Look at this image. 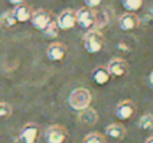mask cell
<instances>
[{
  "label": "cell",
  "mask_w": 153,
  "mask_h": 143,
  "mask_svg": "<svg viewBox=\"0 0 153 143\" xmlns=\"http://www.w3.org/2000/svg\"><path fill=\"white\" fill-rule=\"evenodd\" d=\"M136 110L137 107L132 99H124L116 106V117L118 120H128L136 114Z\"/></svg>",
  "instance_id": "5b68a950"
},
{
  "label": "cell",
  "mask_w": 153,
  "mask_h": 143,
  "mask_svg": "<svg viewBox=\"0 0 153 143\" xmlns=\"http://www.w3.org/2000/svg\"><path fill=\"white\" fill-rule=\"evenodd\" d=\"M39 136V126L36 123H27L22 127L16 143H35Z\"/></svg>",
  "instance_id": "8992f818"
},
{
  "label": "cell",
  "mask_w": 153,
  "mask_h": 143,
  "mask_svg": "<svg viewBox=\"0 0 153 143\" xmlns=\"http://www.w3.org/2000/svg\"><path fill=\"white\" fill-rule=\"evenodd\" d=\"M148 12H149V16H153V4L148 8Z\"/></svg>",
  "instance_id": "cb8c5ba5"
},
{
  "label": "cell",
  "mask_w": 153,
  "mask_h": 143,
  "mask_svg": "<svg viewBox=\"0 0 153 143\" xmlns=\"http://www.w3.org/2000/svg\"><path fill=\"white\" fill-rule=\"evenodd\" d=\"M91 100H93L91 92L85 87L74 88L69 95V106L73 110H76V111H83V110L89 109Z\"/></svg>",
  "instance_id": "6da1fadb"
},
{
  "label": "cell",
  "mask_w": 153,
  "mask_h": 143,
  "mask_svg": "<svg viewBox=\"0 0 153 143\" xmlns=\"http://www.w3.org/2000/svg\"><path fill=\"white\" fill-rule=\"evenodd\" d=\"M85 4H86V7L89 10H93V8L101 5V0H85Z\"/></svg>",
  "instance_id": "7402d4cb"
},
{
  "label": "cell",
  "mask_w": 153,
  "mask_h": 143,
  "mask_svg": "<svg viewBox=\"0 0 153 143\" xmlns=\"http://www.w3.org/2000/svg\"><path fill=\"white\" fill-rule=\"evenodd\" d=\"M12 114V107L7 102H0V119L10 118Z\"/></svg>",
  "instance_id": "44dd1931"
},
{
  "label": "cell",
  "mask_w": 153,
  "mask_h": 143,
  "mask_svg": "<svg viewBox=\"0 0 153 143\" xmlns=\"http://www.w3.org/2000/svg\"><path fill=\"white\" fill-rule=\"evenodd\" d=\"M56 24L58 28L62 31H67L71 29L76 26V13L74 10H65L56 18Z\"/></svg>",
  "instance_id": "ba28073f"
},
{
  "label": "cell",
  "mask_w": 153,
  "mask_h": 143,
  "mask_svg": "<svg viewBox=\"0 0 153 143\" xmlns=\"http://www.w3.org/2000/svg\"><path fill=\"white\" fill-rule=\"evenodd\" d=\"M78 122L85 126H94L98 122V114L94 109L89 107V109L83 110V111L78 112Z\"/></svg>",
  "instance_id": "5bb4252c"
},
{
  "label": "cell",
  "mask_w": 153,
  "mask_h": 143,
  "mask_svg": "<svg viewBox=\"0 0 153 143\" xmlns=\"http://www.w3.org/2000/svg\"><path fill=\"white\" fill-rule=\"evenodd\" d=\"M149 83H151V84L153 86V71L151 72V74H149Z\"/></svg>",
  "instance_id": "d4e9b609"
},
{
  "label": "cell",
  "mask_w": 153,
  "mask_h": 143,
  "mask_svg": "<svg viewBox=\"0 0 153 143\" xmlns=\"http://www.w3.org/2000/svg\"><path fill=\"white\" fill-rule=\"evenodd\" d=\"M53 20V16H51V13L48 12L47 10H43V8H40V10H36L34 11V13H32V18H31V24L32 27H34L35 29H38V31L42 32L43 29L46 28V27L48 26V23Z\"/></svg>",
  "instance_id": "52a82bcc"
},
{
  "label": "cell",
  "mask_w": 153,
  "mask_h": 143,
  "mask_svg": "<svg viewBox=\"0 0 153 143\" xmlns=\"http://www.w3.org/2000/svg\"><path fill=\"white\" fill-rule=\"evenodd\" d=\"M145 143H153V135H151V136H149V138H146Z\"/></svg>",
  "instance_id": "484cf974"
},
{
  "label": "cell",
  "mask_w": 153,
  "mask_h": 143,
  "mask_svg": "<svg viewBox=\"0 0 153 143\" xmlns=\"http://www.w3.org/2000/svg\"><path fill=\"white\" fill-rule=\"evenodd\" d=\"M140 26V19L136 13L132 12H126V13H122L121 16L118 18V27L121 31H133V29L138 28Z\"/></svg>",
  "instance_id": "8fae6325"
},
{
  "label": "cell",
  "mask_w": 153,
  "mask_h": 143,
  "mask_svg": "<svg viewBox=\"0 0 153 143\" xmlns=\"http://www.w3.org/2000/svg\"><path fill=\"white\" fill-rule=\"evenodd\" d=\"M0 26L3 28H13L16 26V20L13 18L12 11L11 12H4L0 16Z\"/></svg>",
  "instance_id": "ac0fdd59"
},
{
  "label": "cell",
  "mask_w": 153,
  "mask_h": 143,
  "mask_svg": "<svg viewBox=\"0 0 153 143\" xmlns=\"http://www.w3.org/2000/svg\"><path fill=\"white\" fill-rule=\"evenodd\" d=\"M110 76H116V78H122L128 74L129 71V66H128L126 60L122 58H113L106 66Z\"/></svg>",
  "instance_id": "9c48e42d"
},
{
  "label": "cell",
  "mask_w": 153,
  "mask_h": 143,
  "mask_svg": "<svg viewBox=\"0 0 153 143\" xmlns=\"http://www.w3.org/2000/svg\"><path fill=\"white\" fill-rule=\"evenodd\" d=\"M138 128L143 131H153V115L145 114L138 119Z\"/></svg>",
  "instance_id": "2e32d148"
},
{
  "label": "cell",
  "mask_w": 153,
  "mask_h": 143,
  "mask_svg": "<svg viewBox=\"0 0 153 143\" xmlns=\"http://www.w3.org/2000/svg\"><path fill=\"white\" fill-rule=\"evenodd\" d=\"M126 127L122 123H111L105 128V134L114 141H122L126 136Z\"/></svg>",
  "instance_id": "4fadbf2b"
},
{
  "label": "cell",
  "mask_w": 153,
  "mask_h": 143,
  "mask_svg": "<svg viewBox=\"0 0 153 143\" xmlns=\"http://www.w3.org/2000/svg\"><path fill=\"white\" fill-rule=\"evenodd\" d=\"M46 54L51 62H62L67 55V47L61 42H54L47 47Z\"/></svg>",
  "instance_id": "30bf717a"
},
{
  "label": "cell",
  "mask_w": 153,
  "mask_h": 143,
  "mask_svg": "<svg viewBox=\"0 0 153 143\" xmlns=\"http://www.w3.org/2000/svg\"><path fill=\"white\" fill-rule=\"evenodd\" d=\"M110 78L111 76H110V74H109L108 68L103 66L97 67V68H94V71L91 72V79L97 86H105L106 83H109Z\"/></svg>",
  "instance_id": "9a60e30c"
},
{
  "label": "cell",
  "mask_w": 153,
  "mask_h": 143,
  "mask_svg": "<svg viewBox=\"0 0 153 143\" xmlns=\"http://www.w3.org/2000/svg\"><path fill=\"white\" fill-rule=\"evenodd\" d=\"M59 31L61 29L58 28V24H56V20H51L50 23H48V26L46 27L45 29H43V35H45L47 39H54V37H56L58 36V34H59Z\"/></svg>",
  "instance_id": "e0dca14e"
},
{
  "label": "cell",
  "mask_w": 153,
  "mask_h": 143,
  "mask_svg": "<svg viewBox=\"0 0 153 143\" xmlns=\"http://www.w3.org/2000/svg\"><path fill=\"white\" fill-rule=\"evenodd\" d=\"M11 4H16V5H19V4H22V3H24V1H22V0H11Z\"/></svg>",
  "instance_id": "603a6c76"
},
{
  "label": "cell",
  "mask_w": 153,
  "mask_h": 143,
  "mask_svg": "<svg viewBox=\"0 0 153 143\" xmlns=\"http://www.w3.org/2000/svg\"><path fill=\"white\" fill-rule=\"evenodd\" d=\"M76 13V24L81 28H86V29H93V27L95 26V18L97 13L93 10H89L87 7H82L78 11H75Z\"/></svg>",
  "instance_id": "277c9868"
},
{
  "label": "cell",
  "mask_w": 153,
  "mask_h": 143,
  "mask_svg": "<svg viewBox=\"0 0 153 143\" xmlns=\"http://www.w3.org/2000/svg\"><path fill=\"white\" fill-rule=\"evenodd\" d=\"M82 143H105V135L98 131H93L85 136Z\"/></svg>",
  "instance_id": "d6986e66"
},
{
  "label": "cell",
  "mask_w": 153,
  "mask_h": 143,
  "mask_svg": "<svg viewBox=\"0 0 153 143\" xmlns=\"http://www.w3.org/2000/svg\"><path fill=\"white\" fill-rule=\"evenodd\" d=\"M67 138H69V133L61 125H53L45 131L46 143H65Z\"/></svg>",
  "instance_id": "3957f363"
},
{
  "label": "cell",
  "mask_w": 153,
  "mask_h": 143,
  "mask_svg": "<svg viewBox=\"0 0 153 143\" xmlns=\"http://www.w3.org/2000/svg\"><path fill=\"white\" fill-rule=\"evenodd\" d=\"M144 1L143 0H124L122 1V7L128 11V12H134V11H138L141 7H143Z\"/></svg>",
  "instance_id": "ffe728a7"
},
{
  "label": "cell",
  "mask_w": 153,
  "mask_h": 143,
  "mask_svg": "<svg viewBox=\"0 0 153 143\" xmlns=\"http://www.w3.org/2000/svg\"><path fill=\"white\" fill-rule=\"evenodd\" d=\"M12 13H13V18H15L16 23H26V21L31 20L34 10L27 3H22L19 5H15Z\"/></svg>",
  "instance_id": "7c38bea8"
},
{
  "label": "cell",
  "mask_w": 153,
  "mask_h": 143,
  "mask_svg": "<svg viewBox=\"0 0 153 143\" xmlns=\"http://www.w3.org/2000/svg\"><path fill=\"white\" fill-rule=\"evenodd\" d=\"M103 43H105L103 34L97 28L87 31L82 39V44L87 54H98L103 48Z\"/></svg>",
  "instance_id": "7a4b0ae2"
}]
</instances>
